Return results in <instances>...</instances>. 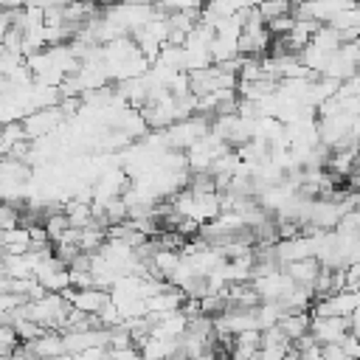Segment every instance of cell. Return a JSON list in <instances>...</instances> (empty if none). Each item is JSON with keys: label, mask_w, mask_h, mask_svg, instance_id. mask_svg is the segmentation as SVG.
Returning a JSON list of instances; mask_svg holds the SVG:
<instances>
[{"label": "cell", "mask_w": 360, "mask_h": 360, "mask_svg": "<svg viewBox=\"0 0 360 360\" xmlns=\"http://www.w3.org/2000/svg\"><path fill=\"white\" fill-rule=\"evenodd\" d=\"M186 292L180 287H166L160 292H155L152 298H146V309H149V318H160V315H169V312H180L183 304H186Z\"/></svg>", "instance_id": "6"}, {"label": "cell", "mask_w": 360, "mask_h": 360, "mask_svg": "<svg viewBox=\"0 0 360 360\" xmlns=\"http://www.w3.org/2000/svg\"><path fill=\"white\" fill-rule=\"evenodd\" d=\"M166 132V143L169 149H183L188 152L194 143H200L208 132H211V118L205 115H191V118H183V121H174Z\"/></svg>", "instance_id": "1"}, {"label": "cell", "mask_w": 360, "mask_h": 360, "mask_svg": "<svg viewBox=\"0 0 360 360\" xmlns=\"http://www.w3.org/2000/svg\"><path fill=\"white\" fill-rule=\"evenodd\" d=\"M0 245H3V253H28L31 250V231H28V225H17V228L3 231Z\"/></svg>", "instance_id": "11"}, {"label": "cell", "mask_w": 360, "mask_h": 360, "mask_svg": "<svg viewBox=\"0 0 360 360\" xmlns=\"http://www.w3.org/2000/svg\"><path fill=\"white\" fill-rule=\"evenodd\" d=\"M62 295L70 301L73 309H79V312H84V315H101V309L112 301L110 292H107V290H98V287H90V290H76V287H70V290H65Z\"/></svg>", "instance_id": "4"}, {"label": "cell", "mask_w": 360, "mask_h": 360, "mask_svg": "<svg viewBox=\"0 0 360 360\" xmlns=\"http://www.w3.org/2000/svg\"><path fill=\"white\" fill-rule=\"evenodd\" d=\"M25 6H31V8H42V11H48V8H53V6H65L62 0H25Z\"/></svg>", "instance_id": "20"}, {"label": "cell", "mask_w": 360, "mask_h": 360, "mask_svg": "<svg viewBox=\"0 0 360 360\" xmlns=\"http://www.w3.org/2000/svg\"><path fill=\"white\" fill-rule=\"evenodd\" d=\"M22 346H25L28 354L37 357V360H53V357L68 354V349H65V335H62V332H53V329H45L37 340L22 343Z\"/></svg>", "instance_id": "5"}, {"label": "cell", "mask_w": 360, "mask_h": 360, "mask_svg": "<svg viewBox=\"0 0 360 360\" xmlns=\"http://www.w3.org/2000/svg\"><path fill=\"white\" fill-rule=\"evenodd\" d=\"M112 360H143L141 349L138 346H124V349H110Z\"/></svg>", "instance_id": "17"}, {"label": "cell", "mask_w": 360, "mask_h": 360, "mask_svg": "<svg viewBox=\"0 0 360 360\" xmlns=\"http://www.w3.org/2000/svg\"><path fill=\"white\" fill-rule=\"evenodd\" d=\"M321 267H323V264H321L318 259H298V262L284 264V273H287L298 287L312 290L315 281H318V276H321Z\"/></svg>", "instance_id": "9"}, {"label": "cell", "mask_w": 360, "mask_h": 360, "mask_svg": "<svg viewBox=\"0 0 360 360\" xmlns=\"http://www.w3.org/2000/svg\"><path fill=\"white\" fill-rule=\"evenodd\" d=\"M149 318V315H146ZM152 321V335L155 338H169V340H180L188 329V315L183 312H169L160 318H149Z\"/></svg>", "instance_id": "7"}, {"label": "cell", "mask_w": 360, "mask_h": 360, "mask_svg": "<svg viewBox=\"0 0 360 360\" xmlns=\"http://www.w3.org/2000/svg\"><path fill=\"white\" fill-rule=\"evenodd\" d=\"M278 329L295 343L298 338H304V335L312 332V312H290V315H284L278 321Z\"/></svg>", "instance_id": "10"}, {"label": "cell", "mask_w": 360, "mask_h": 360, "mask_svg": "<svg viewBox=\"0 0 360 360\" xmlns=\"http://www.w3.org/2000/svg\"><path fill=\"white\" fill-rule=\"evenodd\" d=\"M301 360H323V346L315 343V346L304 349V352H301Z\"/></svg>", "instance_id": "19"}, {"label": "cell", "mask_w": 360, "mask_h": 360, "mask_svg": "<svg viewBox=\"0 0 360 360\" xmlns=\"http://www.w3.org/2000/svg\"><path fill=\"white\" fill-rule=\"evenodd\" d=\"M338 98H340V101H346V98H360V73H354V76H349L346 82H340Z\"/></svg>", "instance_id": "16"}, {"label": "cell", "mask_w": 360, "mask_h": 360, "mask_svg": "<svg viewBox=\"0 0 360 360\" xmlns=\"http://www.w3.org/2000/svg\"><path fill=\"white\" fill-rule=\"evenodd\" d=\"M62 121H65L62 107H45V110H37V112L25 115L22 127H25L28 141H39V138L56 135V129L62 127Z\"/></svg>", "instance_id": "2"}, {"label": "cell", "mask_w": 360, "mask_h": 360, "mask_svg": "<svg viewBox=\"0 0 360 360\" xmlns=\"http://www.w3.org/2000/svg\"><path fill=\"white\" fill-rule=\"evenodd\" d=\"M166 11H202L205 0H155Z\"/></svg>", "instance_id": "15"}, {"label": "cell", "mask_w": 360, "mask_h": 360, "mask_svg": "<svg viewBox=\"0 0 360 360\" xmlns=\"http://www.w3.org/2000/svg\"><path fill=\"white\" fill-rule=\"evenodd\" d=\"M17 225H22V208H17L11 202H3L0 205V228L8 231V228H17Z\"/></svg>", "instance_id": "14"}, {"label": "cell", "mask_w": 360, "mask_h": 360, "mask_svg": "<svg viewBox=\"0 0 360 360\" xmlns=\"http://www.w3.org/2000/svg\"><path fill=\"white\" fill-rule=\"evenodd\" d=\"M340 346H343V352H346L349 360H360V338L357 335H349Z\"/></svg>", "instance_id": "18"}, {"label": "cell", "mask_w": 360, "mask_h": 360, "mask_svg": "<svg viewBox=\"0 0 360 360\" xmlns=\"http://www.w3.org/2000/svg\"><path fill=\"white\" fill-rule=\"evenodd\" d=\"M138 349H141L143 360H177L180 357V340H169V338L149 335Z\"/></svg>", "instance_id": "8"}, {"label": "cell", "mask_w": 360, "mask_h": 360, "mask_svg": "<svg viewBox=\"0 0 360 360\" xmlns=\"http://www.w3.org/2000/svg\"><path fill=\"white\" fill-rule=\"evenodd\" d=\"M22 141H28L22 121L3 124V138H0V152H3V158H8V155H11V149H14L17 143H22Z\"/></svg>", "instance_id": "12"}, {"label": "cell", "mask_w": 360, "mask_h": 360, "mask_svg": "<svg viewBox=\"0 0 360 360\" xmlns=\"http://www.w3.org/2000/svg\"><path fill=\"white\" fill-rule=\"evenodd\" d=\"M20 346H22V340H20L17 329H14L11 323H3V326H0V354H3V360L11 357Z\"/></svg>", "instance_id": "13"}, {"label": "cell", "mask_w": 360, "mask_h": 360, "mask_svg": "<svg viewBox=\"0 0 360 360\" xmlns=\"http://www.w3.org/2000/svg\"><path fill=\"white\" fill-rule=\"evenodd\" d=\"M93 6H104V8H110V6H115V3H121V0H90Z\"/></svg>", "instance_id": "21"}, {"label": "cell", "mask_w": 360, "mask_h": 360, "mask_svg": "<svg viewBox=\"0 0 360 360\" xmlns=\"http://www.w3.org/2000/svg\"><path fill=\"white\" fill-rule=\"evenodd\" d=\"M312 335L321 346L343 343L352 335V321L340 315H326V318H312Z\"/></svg>", "instance_id": "3"}]
</instances>
